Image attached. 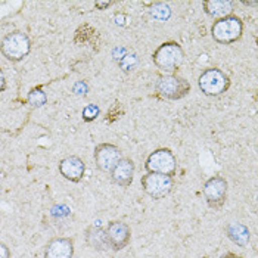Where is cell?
<instances>
[{
	"label": "cell",
	"mask_w": 258,
	"mask_h": 258,
	"mask_svg": "<svg viewBox=\"0 0 258 258\" xmlns=\"http://www.w3.org/2000/svg\"><path fill=\"white\" fill-rule=\"evenodd\" d=\"M145 168L148 173H157L173 177L177 170V161L174 154L167 148L155 149L145 162Z\"/></svg>",
	"instance_id": "8992f818"
},
{
	"label": "cell",
	"mask_w": 258,
	"mask_h": 258,
	"mask_svg": "<svg viewBox=\"0 0 258 258\" xmlns=\"http://www.w3.org/2000/svg\"><path fill=\"white\" fill-rule=\"evenodd\" d=\"M98 115H99V108L96 105H87L83 109V118L86 121H93Z\"/></svg>",
	"instance_id": "d6986e66"
},
{
	"label": "cell",
	"mask_w": 258,
	"mask_h": 258,
	"mask_svg": "<svg viewBox=\"0 0 258 258\" xmlns=\"http://www.w3.org/2000/svg\"><path fill=\"white\" fill-rule=\"evenodd\" d=\"M184 59V52L177 41H165L154 52L155 67L165 74H174Z\"/></svg>",
	"instance_id": "6da1fadb"
},
{
	"label": "cell",
	"mask_w": 258,
	"mask_h": 258,
	"mask_svg": "<svg viewBox=\"0 0 258 258\" xmlns=\"http://www.w3.org/2000/svg\"><path fill=\"white\" fill-rule=\"evenodd\" d=\"M86 240H87L89 246H92L93 249H98V251H106L111 248L105 230L100 227H95V226L89 227L86 232Z\"/></svg>",
	"instance_id": "9a60e30c"
},
{
	"label": "cell",
	"mask_w": 258,
	"mask_h": 258,
	"mask_svg": "<svg viewBox=\"0 0 258 258\" xmlns=\"http://www.w3.org/2000/svg\"><path fill=\"white\" fill-rule=\"evenodd\" d=\"M243 33V22L236 15H230L221 20H216L211 25V36L217 43L232 44L236 43Z\"/></svg>",
	"instance_id": "3957f363"
},
{
	"label": "cell",
	"mask_w": 258,
	"mask_h": 258,
	"mask_svg": "<svg viewBox=\"0 0 258 258\" xmlns=\"http://www.w3.org/2000/svg\"><path fill=\"white\" fill-rule=\"evenodd\" d=\"M0 52L8 60L20 62L31 52L30 37L22 31H12L6 34L0 43Z\"/></svg>",
	"instance_id": "7a4b0ae2"
},
{
	"label": "cell",
	"mask_w": 258,
	"mask_h": 258,
	"mask_svg": "<svg viewBox=\"0 0 258 258\" xmlns=\"http://www.w3.org/2000/svg\"><path fill=\"white\" fill-rule=\"evenodd\" d=\"M202 6L205 14L216 20L230 17L235 11V2L232 0H204Z\"/></svg>",
	"instance_id": "5bb4252c"
},
{
	"label": "cell",
	"mask_w": 258,
	"mask_h": 258,
	"mask_svg": "<svg viewBox=\"0 0 258 258\" xmlns=\"http://www.w3.org/2000/svg\"><path fill=\"white\" fill-rule=\"evenodd\" d=\"M198 86L205 96H220L229 90L230 79L219 68H208L199 76Z\"/></svg>",
	"instance_id": "277c9868"
},
{
	"label": "cell",
	"mask_w": 258,
	"mask_h": 258,
	"mask_svg": "<svg viewBox=\"0 0 258 258\" xmlns=\"http://www.w3.org/2000/svg\"><path fill=\"white\" fill-rule=\"evenodd\" d=\"M155 90L161 98L177 100L184 98L190 92V84L183 77L174 76V74H165L157 80Z\"/></svg>",
	"instance_id": "5b68a950"
},
{
	"label": "cell",
	"mask_w": 258,
	"mask_h": 258,
	"mask_svg": "<svg viewBox=\"0 0 258 258\" xmlns=\"http://www.w3.org/2000/svg\"><path fill=\"white\" fill-rule=\"evenodd\" d=\"M105 233H106V238H108L111 249H114V251L124 249L128 245L130 236H132L130 227L122 221H111L106 226Z\"/></svg>",
	"instance_id": "30bf717a"
},
{
	"label": "cell",
	"mask_w": 258,
	"mask_h": 258,
	"mask_svg": "<svg viewBox=\"0 0 258 258\" xmlns=\"http://www.w3.org/2000/svg\"><path fill=\"white\" fill-rule=\"evenodd\" d=\"M204 197L207 199V204L211 207V208H216L219 210L224 205L226 202V197H227V181L216 176V177H211L205 181L204 184Z\"/></svg>",
	"instance_id": "9c48e42d"
},
{
	"label": "cell",
	"mask_w": 258,
	"mask_h": 258,
	"mask_svg": "<svg viewBox=\"0 0 258 258\" xmlns=\"http://www.w3.org/2000/svg\"><path fill=\"white\" fill-rule=\"evenodd\" d=\"M243 5H249V6H255L257 2H243Z\"/></svg>",
	"instance_id": "603a6c76"
},
{
	"label": "cell",
	"mask_w": 258,
	"mask_h": 258,
	"mask_svg": "<svg viewBox=\"0 0 258 258\" xmlns=\"http://www.w3.org/2000/svg\"><path fill=\"white\" fill-rule=\"evenodd\" d=\"M226 233L229 239L239 246H246L249 243V238H251L249 230L242 223H229L226 226Z\"/></svg>",
	"instance_id": "2e32d148"
},
{
	"label": "cell",
	"mask_w": 258,
	"mask_h": 258,
	"mask_svg": "<svg viewBox=\"0 0 258 258\" xmlns=\"http://www.w3.org/2000/svg\"><path fill=\"white\" fill-rule=\"evenodd\" d=\"M142 189L146 195L154 199L165 198L174 187V180L170 176L157 174V173H148L142 180Z\"/></svg>",
	"instance_id": "52a82bcc"
},
{
	"label": "cell",
	"mask_w": 258,
	"mask_h": 258,
	"mask_svg": "<svg viewBox=\"0 0 258 258\" xmlns=\"http://www.w3.org/2000/svg\"><path fill=\"white\" fill-rule=\"evenodd\" d=\"M27 100H28V103H30L31 106L40 108V106H43V105L47 102V96H46V93L43 92L41 87H34V89L30 90Z\"/></svg>",
	"instance_id": "e0dca14e"
},
{
	"label": "cell",
	"mask_w": 258,
	"mask_h": 258,
	"mask_svg": "<svg viewBox=\"0 0 258 258\" xmlns=\"http://www.w3.org/2000/svg\"><path fill=\"white\" fill-rule=\"evenodd\" d=\"M135 162L130 158L119 159L118 164L112 168L111 171V177L114 180V183H117L121 187H128L133 183L135 177Z\"/></svg>",
	"instance_id": "7c38bea8"
},
{
	"label": "cell",
	"mask_w": 258,
	"mask_h": 258,
	"mask_svg": "<svg viewBox=\"0 0 258 258\" xmlns=\"http://www.w3.org/2000/svg\"><path fill=\"white\" fill-rule=\"evenodd\" d=\"M5 87H6V77L3 74V70L0 68V93L5 90Z\"/></svg>",
	"instance_id": "44dd1931"
},
{
	"label": "cell",
	"mask_w": 258,
	"mask_h": 258,
	"mask_svg": "<svg viewBox=\"0 0 258 258\" xmlns=\"http://www.w3.org/2000/svg\"><path fill=\"white\" fill-rule=\"evenodd\" d=\"M74 243L68 238L52 239L44 249V258H73Z\"/></svg>",
	"instance_id": "4fadbf2b"
},
{
	"label": "cell",
	"mask_w": 258,
	"mask_h": 258,
	"mask_svg": "<svg viewBox=\"0 0 258 258\" xmlns=\"http://www.w3.org/2000/svg\"><path fill=\"white\" fill-rule=\"evenodd\" d=\"M111 5V2H106V3H96V8L98 9H103V8H108Z\"/></svg>",
	"instance_id": "7402d4cb"
},
{
	"label": "cell",
	"mask_w": 258,
	"mask_h": 258,
	"mask_svg": "<svg viewBox=\"0 0 258 258\" xmlns=\"http://www.w3.org/2000/svg\"><path fill=\"white\" fill-rule=\"evenodd\" d=\"M84 171H86L84 161L76 155L67 157L59 162V173L65 179L73 181V183H77L83 179Z\"/></svg>",
	"instance_id": "8fae6325"
},
{
	"label": "cell",
	"mask_w": 258,
	"mask_h": 258,
	"mask_svg": "<svg viewBox=\"0 0 258 258\" xmlns=\"http://www.w3.org/2000/svg\"><path fill=\"white\" fill-rule=\"evenodd\" d=\"M95 162L96 167L103 173H111L112 168L118 164V161L122 158V154L118 146L112 143H100L95 148Z\"/></svg>",
	"instance_id": "ba28073f"
},
{
	"label": "cell",
	"mask_w": 258,
	"mask_h": 258,
	"mask_svg": "<svg viewBox=\"0 0 258 258\" xmlns=\"http://www.w3.org/2000/svg\"><path fill=\"white\" fill-rule=\"evenodd\" d=\"M0 258H11V251H9V248H8L5 243H2V242H0Z\"/></svg>",
	"instance_id": "ffe728a7"
},
{
	"label": "cell",
	"mask_w": 258,
	"mask_h": 258,
	"mask_svg": "<svg viewBox=\"0 0 258 258\" xmlns=\"http://www.w3.org/2000/svg\"><path fill=\"white\" fill-rule=\"evenodd\" d=\"M223 258H243V257H239V255H235V254H229V255H226V257Z\"/></svg>",
	"instance_id": "cb8c5ba5"
},
{
	"label": "cell",
	"mask_w": 258,
	"mask_h": 258,
	"mask_svg": "<svg viewBox=\"0 0 258 258\" xmlns=\"http://www.w3.org/2000/svg\"><path fill=\"white\" fill-rule=\"evenodd\" d=\"M170 15H171V9H170L168 5H164V3H155L152 11H151V17L154 20L161 21V22L168 20Z\"/></svg>",
	"instance_id": "ac0fdd59"
}]
</instances>
